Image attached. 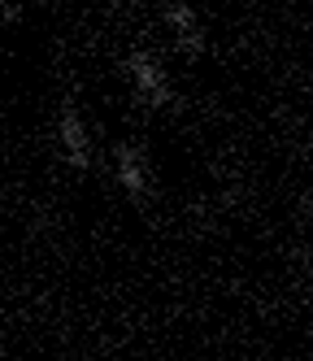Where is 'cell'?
Returning <instances> with one entry per match:
<instances>
[{
    "label": "cell",
    "mask_w": 313,
    "mask_h": 361,
    "mask_svg": "<svg viewBox=\"0 0 313 361\" xmlns=\"http://www.w3.org/2000/svg\"><path fill=\"white\" fill-rule=\"evenodd\" d=\"M118 183L130 200H144L152 192V161L144 144H122L118 148Z\"/></svg>",
    "instance_id": "2"
},
{
    "label": "cell",
    "mask_w": 313,
    "mask_h": 361,
    "mask_svg": "<svg viewBox=\"0 0 313 361\" xmlns=\"http://www.w3.org/2000/svg\"><path fill=\"white\" fill-rule=\"evenodd\" d=\"M57 144L66 152V161L74 170H92V140H87V126L78 118L74 105H61V118H57Z\"/></svg>",
    "instance_id": "3"
},
{
    "label": "cell",
    "mask_w": 313,
    "mask_h": 361,
    "mask_svg": "<svg viewBox=\"0 0 313 361\" xmlns=\"http://www.w3.org/2000/svg\"><path fill=\"white\" fill-rule=\"evenodd\" d=\"M166 27L174 31L178 53H188V57L204 53V27H200V18H196V9L188 5V0H170L166 5Z\"/></svg>",
    "instance_id": "4"
},
{
    "label": "cell",
    "mask_w": 313,
    "mask_h": 361,
    "mask_svg": "<svg viewBox=\"0 0 313 361\" xmlns=\"http://www.w3.org/2000/svg\"><path fill=\"white\" fill-rule=\"evenodd\" d=\"M126 74H130V87H135L140 105H148V109L174 105V87H170L161 61H156L152 53H130V57H126Z\"/></svg>",
    "instance_id": "1"
}]
</instances>
